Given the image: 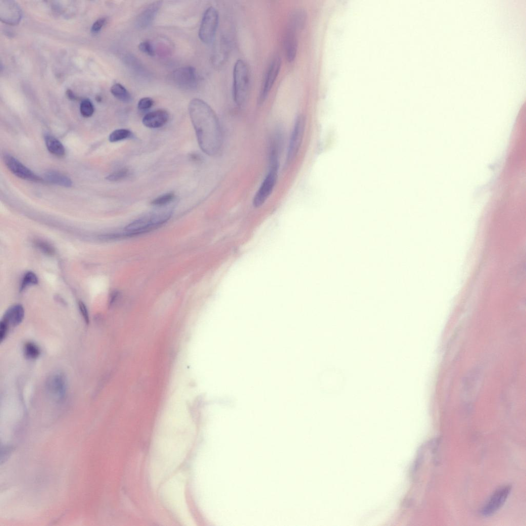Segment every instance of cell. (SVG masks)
<instances>
[{
  "instance_id": "6da1fadb",
  "label": "cell",
  "mask_w": 526,
  "mask_h": 526,
  "mask_svg": "<svg viewBox=\"0 0 526 526\" xmlns=\"http://www.w3.org/2000/svg\"><path fill=\"white\" fill-rule=\"evenodd\" d=\"M188 109L200 148L209 156H216L220 151L223 143L217 116L208 104L199 99L193 100Z\"/></svg>"
},
{
  "instance_id": "7a4b0ae2",
  "label": "cell",
  "mask_w": 526,
  "mask_h": 526,
  "mask_svg": "<svg viewBox=\"0 0 526 526\" xmlns=\"http://www.w3.org/2000/svg\"><path fill=\"white\" fill-rule=\"evenodd\" d=\"M172 211L164 210L149 214L129 224L120 233L121 237L133 236L156 230L167 223L171 218Z\"/></svg>"
},
{
  "instance_id": "3957f363",
  "label": "cell",
  "mask_w": 526,
  "mask_h": 526,
  "mask_svg": "<svg viewBox=\"0 0 526 526\" xmlns=\"http://www.w3.org/2000/svg\"><path fill=\"white\" fill-rule=\"evenodd\" d=\"M233 78V99L237 106H242L248 97L250 84L249 68L243 60L240 59L236 62Z\"/></svg>"
},
{
  "instance_id": "277c9868",
  "label": "cell",
  "mask_w": 526,
  "mask_h": 526,
  "mask_svg": "<svg viewBox=\"0 0 526 526\" xmlns=\"http://www.w3.org/2000/svg\"><path fill=\"white\" fill-rule=\"evenodd\" d=\"M306 15L303 11L296 12L291 17L288 25L285 38V54L288 61L292 63L296 58L298 50V32L302 28Z\"/></svg>"
},
{
  "instance_id": "5b68a950",
  "label": "cell",
  "mask_w": 526,
  "mask_h": 526,
  "mask_svg": "<svg viewBox=\"0 0 526 526\" xmlns=\"http://www.w3.org/2000/svg\"><path fill=\"white\" fill-rule=\"evenodd\" d=\"M278 167V162H270L269 172L254 197L253 205L255 207L262 206L272 193L277 179Z\"/></svg>"
},
{
  "instance_id": "8992f818",
  "label": "cell",
  "mask_w": 526,
  "mask_h": 526,
  "mask_svg": "<svg viewBox=\"0 0 526 526\" xmlns=\"http://www.w3.org/2000/svg\"><path fill=\"white\" fill-rule=\"evenodd\" d=\"M219 21L218 11L212 7L207 9L203 15L199 32V38L203 42L206 44L212 42L218 29Z\"/></svg>"
},
{
  "instance_id": "52a82bcc",
  "label": "cell",
  "mask_w": 526,
  "mask_h": 526,
  "mask_svg": "<svg viewBox=\"0 0 526 526\" xmlns=\"http://www.w3.org/2000/svg\"><path fill=\"white\" fill-rule=\"evenodd\" d=\"M305 118L302 115L298 116L295 121L292 132L287 155V163L293 162L299 151L305 129Z\"/></svg>"
},
{
  "instance_id": "ba28073f",
  "label": "cell",
  "mask_w": 526,
  "mask_h": 526,
  "mask_svg": "<svg viewBox=\"0 0 526 526\" xmlns=\"http://www.w3.org/2000/svg\"><path fill=\"white\" fill-rule=\"evenodd\" d=\"M173 82L183 89H192L198 84L196 70L193 67H184L174 70L171 75Z\"/></svg>"
},
{
  "instance_id": "9c48e42d",
  "label": "cell",
  "mask_w": 526,
  "mask_h": 526,
  "mask_svg": "<svg viewBox=\"0 0 526 526\" xmlns=\"http://www.w3.org/2000/svg\"><path fill=\"white\" fill-rule=\"evenodd\" d=\"M511 487H501L495 492L481 511L484 516H490L496 513L505 504L509 496Z\"/></svg>"
},
{
  "instance_id": "30bf717a",
  "label": "cell",
  "mask_w": 526,
  "mask_h": 526,
  "mask_svg": "<svg viewBox=\"0 0 526 526\" xmlns=\"http://www.w3.org/2000/svg\"><path fill=\"white\" fill-rule=\"evenodd\" d=\"M281 67V58L280 57L276 56L271 61L266 74L258 100L260 105L264 103L268 97L278 73L280 72Z\"/></svg>"
},
{
  "instance_id": "8fae6325",
  "label": "cell",
  "mask_w": 526,
  "mask_h": 526,
  "mask_svg": "<svg viewBox=\"0 0 526 526\" xmlns=\"http://www.w3.org/2000/svg\"><path fill=\"white\" fill-rule=\"evenodd\" d=\"M4 161L8 169L18 177L35 182L43 181V179L36 175L11 155H6L4 157Z\"/></svg>"
},
{
  "instance_id": "7c38bea8",
  "label": "cell",
  "mask_w": 526,
  "mask_h": 526,
  "mask_svg": "<svg viewBox=\"0 0 526 526\" xmlns=\"http://www.w3.org/2000/svg\"><path fill=\"white\" fill-rule=\"evenodd\" d=\"M47 391L55 398L61 399L65 397L68 390V380L65 374L55 372L51 374L46 381Z\"/></svg>"
},
{
  "instance_id": "4fadbf2b",
  "label": "cell",
  "mask_w": 526,
  "mask_h": 526,
  "mask_svg": "<svg viewBox=\"0 0 526 526\" xmlns=\"http://www.w3.org/2000/svg\"><path fill=\"white\" fill-rule=\"evenodd\" d=\"M162 2H156L148 6L137 17L136 25L139 29L149 27L156 18L162 7Z\"/></svg>"
},
{
  "instance_id": "5bb4252c",
  "label": "cell",
  "mask_w": 526,
  "mask_h": 526,
  "mask_svg": "<svg viewBox=\"0 0 526 526\" xmlns=\"http://www.w3.org/2000/svg\"><path fill=\"white\" fill-rule=\"evenodd\" d=\"M169 119V115L164 110H158L147 114L142 119L144 125L150 129H158L165 126Z\"/></svg>"
},
{
  "instance_id": "9a60e30c",
  "label": "cell",
  "mask_w": 526,
  "mask_h": 526,
  "mask_svg": "<svg viewBox=\"0 0 526 526\" xmlns=\"http://www.w3.org/2000/svg\"><path fill=\"white\" fill-rule=\"evenodd\" d=\"M25 316L22 305L16 304L10 307L5 313L2 319L9 327H16L23 321Z\"/></svg>"
},
{
  "instance_id": "2e32d148",
  "label": "cell",
  "mask_w": 526,
  "mask_h": 526,
  "mask_svg": "<svg viewBox=\"0 0 526 526\" xmlns=\"http://www.w3.org/2000/svg\"><path fill=\"white\" fill-rule=\"evenodd\" d=\"M44 179L50 183L67 188L72 187L73 184L71 179L67 176L55 171L46 172L44 174Z\"/></svg>"
},
{
  "instance_id": "e0dca14e",
  "label": "cell",
  "mask_w": 526,
  "mask_h": 526,
  "mask_svg": "<svg viewBox=\"0 0 526 526\" xmlns=\"http://www.w3.org/2000/svg\"><path fill=\"white\" fill-rule=\"evenodd\" d=\"M45 141L49 151L58 157L65 156L66 150L63 144L57 138L51 135L45 136Z\"/></svg>"
},
{
  "instance_id": "ac0fdd59",
  "label": "cell",
  "mask_w": 526,
  "mask_h": 526,
  "mask_svg": "<svg viewBox=\"0 0 526 526\" xmlns=\"http://www.w3.org/2000/svg\"><path fill=\"white\" fill-rule=\"evenodd\" d=\"M112 95L119 101L125 103H130L132 100V96L127 88L119 83L114 84L111 88Z\"/></svg>"
},
{
  "instance_id": "d6986e66",
  "label": "cell",
  "mask_w": 526,
  "mask_h": 526,
  "mask_svg": "<svg viewBox=\"0 0 526 526\" xmlns=\"http://www.w3.org/2000/svg\"><path fill=\"white\" fill-rule=\"evenodd\" d=\"M39 283L38 277L33 272L28 271L23 275L20 284V291L22 292L28 287L36 285Z\"/></svg>"
},
{
  "instance_id": "ffe728a7",
  "label": "cell",
  "mask_w": 526,
  "mask_h": 526,
  "mask_svg": "<svg viewBox=\"0 0 526 526\" xmlns=\"http://www.w3.org/2000/svg\"><path fill=\"white\" fill-rule=\"evenodd\" d=\"M24 354L28 359L34 360L40 356L41 351L39 347L35 344L28 342L24 346Z\"/></svg>"
},
{
  "instance_id": "44dd1931",
  "label": "cell",
  "mask_w": 526,
  "mask_h": 526,
  "mask_svg": "<svg viewBox=\"0 0 526 526\" xmlns=\"http://www.w3.org/2000/svg\"><path fill=\"white\" fill-rule=\"evenodd\" d=\"M132 137L133 133L129 130L120 129L112 132L109 136V139L111 142H116L129 139Z\"/></svg>"
},
{
  "instance_id": "7402d4cb",
  "label": "cell",
  "mask_w": 526,
  "mask_h": 526,
  "mask_svg": "<svg viewBox=\"0 0 526 526\" xmlns=\"http://www.w3.org/2000/svg\"><path fill=\"white\" fill-rule=\"evenodd\" d=\"M175 199L173 193H168L158 197L152 202V205L157 207H163L172 203Z\"/></svg>"
},
{
  "instance_id": "603a6c76",
  "label": "cell",
  "mask_w": 526,
  "mask_h": 526,
  "mask_svg": "<svg viewBox=\"0 0 526 526\" xmlns=\"http://www.w3.org/2000/svg\"><path fill=\"white\" fill-rule=\"evenodd\" d=\"M80 111L81 115L84 117H89L94 113V107L92 103L87 99L82 101Z\"/></svg>"
},
{
  "instance_id": "cb8c5ba5",
  "label": "cell",
  "mask_w": 526,
  "mask_h": 526,
  "mask_svg": "<svg viewBox=\"0 0 526 526\" xmlns=\"http://www.w3.org/2000/svg\"><path fill=\"white\" fill-rule=\"evenodd\" d=\"M129 175V170L127 168H123L109 175L106 179L110 181L116 182L126 178Z\"/></svg>"
},
{
  "instance_id": "d4e9b609",
  "label": "cell",
  "mask_w": 526,
  "mask_h": 526,
  "mask_svg": "<svg viewBox=\"0 0 526 526\" xmlns=\"http://www.w3.org/2000/svg\"><path fill=\"white\" fill-rule=\"evenodd\" d=\"M35 244L37 248L48 256H52L55 254V250L53 246L48 243L43 241L37 240L35 241Z\"/></svg>"
},
{
  "instance_id": "484cf974",
  "label": "cell",
  "mask_w": 526,
  "mask_h": 526,
  "mask_svg": "<svg viewBox=\"0 0 526 526\" xmlns=\"http://www.w3.org/2000/svg\"><path fill=\"white\" fill-rule=\"evenodd\" d=\"M138 48L141 52L150 56L153 57L156 55V50L149 41H145L141 42L138 45Z\"/></svg>"
},
{
  "instance_id": "4316f807",
  "label": "cell",
  "mask_w": 526,
  "mask_h": 526,
  "mask_svg": "<svg viewBox=\"0 0 526 526\" xmlns=\"http://www.w3.org/2000/svg\"><path fill=\"white\" fill-rule=\"evenodd\" d=\"M154 105L153 100L150 98H144L139 100L137 107L140 111H146L151 109Z\"/></svg>"
},
{
  "instance_id": "83f0119b",
  "label": "cell",
  "mask_w": 526,
  "mask_h": 526,
  "mask_svg": "<svg viewBox=\"0 0 526 526\" xmlns=\"http://www.w3.org/2000/svg\"><path fill=\"white\" fill-rule=\"evenodd\" d=\"M107 19L105 18H102L98 20L92 25L91 28V32L92 34H98L100 32L102 28L106 24Z\"/></svg>"
},
{
  "instance_id": "f1b7e54d",
  "label": "cell",
  "mask_w": 526,
  "mask_h": 526,
  "mask_svg": "<svg viewBox=\"0 0 526 526\" xmlns=\"http://www.w3.org/2000/svg\"><path fill=\"white\" fill-rule=\"evenodd\" d=\"M78 305L80 313L83 317L85 322L86 324H88L89 323V317L86 306L82 301H80Z\"/></svg>"
},
{
  "instance_id": "f546056e",
  "label": "cell",
  "mask_w": 526,
  "mask_h": 526,
  "mask_svg": "<svg viewBox=\"0 0 526 526\" xmlns=\"http://www.w3.org/2000/svg\"><path fill=\"white\" fill-rule=\"evenodd\" d=\"M10 329L9 326L3 320L0 322V340L3 343L8 336Z\"/></svg>"
},
{
  "instance_id": "4dcf8cb0",
  "label": "cell",
  "mask_w": 526,
  "mask_h": 526,
  "mask_svg": "<svg viewBox=\"0 0 526 526\" xmlns=\"http://www.w3.org/2000/svg\"><path fill=\"white\" fill-rule=\"evenodd\" d=\"M67 96L70 100L75 101L77 100L76 96L74 94V92L70 89L67 90Z\"/></svg>"
}]
</instances>
